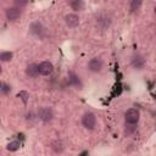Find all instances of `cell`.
<instances>
[{
	"label": "cell",
	"mask_w": 156,
	"mask_h": 156,
	"mask_svg": "<svg viewBox=\"0 0 156 156\" xmlns=\"http://www.w3.org/2000/svg\"><path fill=\"white\" fill-rule=\"evenodd\" d=\"M26 74L30 78H37L39 76V65L37 63H30L26 68Z\"/></svg>",
	"instance_id": "30bf717a"
},
{
	"label": "cell",
	"mask_w": 156,
	"mask_h": 156,
	"mask_svg": "<svg viewBox=\"0 0 156 156\" xmlns=\"http://www.w3.org/2000/svg\"><path fill=\"white\" fill-rule=\"evenodd\" d=\"M38 117L44 123H49V122H51L54 119V111L49 106H43V107H40L38 110Z\"/></svg>",
	"instance_id": "7a4b0ae2"
},
{
	"label": "cell",
	"mask_w": 156,
	"mask_h": 156,
	"mask_svg": "<svg viewBox=\"0 0 156 156\" xmlns=\"http://www.w3.org/2000/svg\"><path fill=\"white\" fill-rule=\"evenodd\" d=\"M29 32H30L33 35L41 38V37L44 35V33H45V28H44V26H43L40 22H33V23L29 26Z\"/></svg>",
	"instance_id": "52a82bcc"
},
{
	"label": "cell",
	"mask_w": 156,
	"mask_h": 156,
	"mask_svg": "<svg viewBox=\"0 0 156 156\" xmlns=\"http://www.w3.org/2000/svg\"><path fill=\"white\" fill-rule=\"evenodd\" d=\"M26 5H27V1H24V0H15V1H13V6H17V7H20V9L24 7Z\"/></svg>",
	"instance_id": "ac0fdd59"
},
{
	"label": "cell",
	"mask_w": 156,
	"mask_h": 156,
	"mask_svg": "<svg viewBox=\"0 0 156 156\" xmlns=\"http://www.w3.org/2000/svg\"><path fill=\"white\" fill-rule=\"evenodd\" d=\"M68 5H69L71 9L74 10V11H82V10L84 9V6H85V4H84L82 0H72V1L68 2Z\"/></svg>",
	"instance_id": "7c38bea8"
},
{
	"label": "cell",
	"mask_w": 156,
	"mask_h": 156,
	"mask_svg": "<svg viewBox=\"0 0 156 156\" xmlns=\"http://www.w3.org/2000/svg\"><path fill=\"white\" fill-rule=\"evenodd\" d=\"M65 22L69 28H76L79 24V17L76 13H68L65 16Z\"/></svg>",
	"instance_id": "ba28073f"
},
{
	"label": "cell",
	"mask_w": 156,
	"mask_h": 156,
	"mask_svg": "<svg viewBox=\"0 0 156 156\" xmlns=\"http://www.w3.org/2000/svg\"><path fill=\"white\" fill-rule=\"evenodd\" d=\"M51 149L56 152V154H61L63 150H65V145L61 140H55L51 143Z\"/></svg>",
	"instance_id": "4fadbf2b"
},
{
	"label": "cell",
	"mask_w": 156,
	"mask_h": 156,
	"mask_svg": "<svg viewBox=\"0 0 156 156\" xmlns=\"http://www.w3.org/2000/svg\"><path fill=\"white\" fill-rule=\"evenodd\" d=\"M82 124H83V127L85 129H89V130L94 129L95 126H96V116L93 112H90V111L83 113V116H82Z\"/></svg>",
	"instance_id": "6da1fadb"
},
{
	"label": "cell",
	"mask_w": 156,
	"mask_h": 156,
	"mask_svg": "<svg viewBox=\"0 0 156 156\" xmlns=\"http://www.w3.org/2000/svg\"><path fill=\"white\" fill-rule=\"evenodd\" d=\"M26 94H27L26 91H21V93L18 94V96H23V95H26ZM22 100H23V102H24V104L27 102V99H26V98H22Z\"/></svg>",
	"instance_id": "d6986e66"
},
{
	"label": "cell",
	"mask_w": 156,
	"mask_h": 156,
	"mask_svg": "<svg viewBox=\"0 0 156 156\" xmlns=\"http://www.w3.org/2000/svg\"><path fill=\"white\" fill-rule=\"evenodd\" d=\"M20 141L18 140H12V141H10L9 144H7V146H6V149L9 150V151H16V150H18L20 149Z\"/></svg>",
	"instance_id": "9a60e30c"
},
{
	"label": "cell",
	"mask_w": 156,
	"mask_h": 156,
	"mask_svg": "<svg viewBox=\"0 0 156 156\" xmlns=\"http://www.w3.org/2000/svg\"><path fill=\"white\" fill-rule=\"evenodd\" d=\"M54 72V65L50 61H43L39 63V74L40 76H50Z\"/></svg>",
	"instance_id": "8992f818"
},
{
	"label": "cell",
	"mask_w": 156,
	"mask_h": 156,
	"mask_svg": "<svg viewBox=\"0 0 156 156\" xmlns=\"http://www.w3.org/2000/svg\"><path fill=\"white\" fill-rule=\"evenodd\" d=\"M139 119H140V112H139V110H136V108H129V110L126 111V113H124V121H126L127 124H130V126L136 124L139 122Z\"/></svg>",
	"instance_id": "3957f363"
},
{
	"label": "cell",
	"mask_w": 156,
	"mask_h": 156,
	"mask_svg": "<svg viewBox=\"0 0 156 156\" xmlns=\"http://www.w3.org/2000/svg\"><path fill=\"white\" fill-rule=\"evenodd\" d=\"M88 69L90 72H94V73H98L104 67V61L100 58V57H93L88 61V65H87Z\"/></svg>",
	"instance_id": "5b68a950"
},
{
	"label": "cell",
	"mask_w": 156,
	"mask_h": 156,
	"mask_svg": "<svg viewBox=\"0 0 156 156\" xmlns=\"http://www.w3.org/2000/svg\"><path fill=\"white\" fill-rule=\"evenodd\" d=\"M132 66H133L135 69H143L144 66H145V58H144L141 55H139V54L134 55V56L132 57Z\"/></svg>",
	"instance_id": "9c48e42d"
},
{
	"label": "cell",
	"mask_w": 156,
	"mask_h": 156,
	"mask_svg": "<svg viewBox=\"0 0 156 156\" xmlns=\"http://www.w3.org/2000/svg\"><path fill=\"white\" fill-rule=\"evenodd\" d=\"M110 23H111V20H110V17L106 16V15H100V16L96 17V24H98L100 28H102V29H106V28L110 26Z\"/></svg>",
	"instance_id": "8fae6325"
},
{
	"label": "cell",
	"mask_w": 156,
	"mask_h": 156,
	"mask_svg": "<svg viewBox=\"0 0 156 156\" xmlns=\"http://www.w3.org/2000/svg\"><path fill=\"white\" fill-rule=\"evenodd\" d=\"M141 4H143V2H141L140 0H133V1L130 2V11H132V12L138 11V10L140 9Z\"/></svg>",
	"instance_id": "2e32d148"
},
{
	"label": "cell",
	"mask_w": 156,
	"mask_h": 156,
	"mask_svg": "<svg viewBox=\"0 0 156 156\" xmlns=\"http://www.w3.org/2000/svg\"><path fill=\"white\" fill-rule=\"evenodd\" d=\"M154 12H155V15H156V6H155V9H154Z\"/></svg>",
	"instance_id": "ffe728a7"
},
{
	"label": "cell",
	"mask_w": 156,
	"mask_h": 156,
	"mask_svg": "<svg viewBox=\"0 0 156 156\" xmlns=\"http://www.w3.org/2000/svg\"><path fill=\"white\" fill-rule=\"evenodd\" d=\"M12 56H13V54L11 51H2L0 54V60H1V62H9L12 60Z\"/></svg>",
	"instance_id": "5bb4252c"
},
{
	"label": "cell",
	"mask_w": 156,
	"mask_h": 156,
	"mask_svg": "<svg viewBox=\"0 0 156 156\" xmlns=\"http://www.w3.org/2000/svg\"><path fill=\"white\" fill-rule=\"evenodd\" d=\"M22 15V9L17 7V6H10L5 10V16L7 18V21L10 22H13L16 20H18Z\"/></svg>",
	"instance_id": "277c9868"
},
{
	"label": "cell",
	"mask_w": 156,
	"mask_h": 156,
	"mask_svg": "<svg viewBox=\"0 0 156 156\" xmlns=\"http://www.w3.org/2000/svg\"><path fill=\"white\" fill-rule=\"evenodd\" d=\"M0 91H1V94H2V95L9 94V93L11 91V85H9V84H6L5 82H2V83H1V85H0Z\"/></svg>",
	"instance_id": "e0dca14e"
}]
</instances>
